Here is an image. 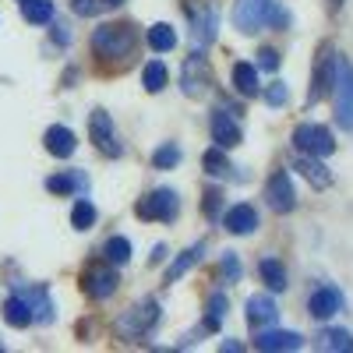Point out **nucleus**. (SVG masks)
I'll return each mask as SVG.
<instances>
[{
	"label": "nucleus",
	"instance_id": "obj_37",
	"mask_svg": "<svg viewBox=\"0 0 353 353\" xmlns=\"http://www.w3.org/2000/svg\"><path fill=\"white\" fill-rule=\"evenodd\" d=\"M71 11L81 14V18H92L99 11V0H71Z\"/></svg>",
	"mask_w": 353,
	"mask_h": 353
},
{
	"label": "nucleus",
	"instance_id": "obj_36",
	"mask_svg": "<svg viewBox=\"0 0 353 353\" xmlns=\"http://www.w3.org/2000/svg\"><path fill=\"white\" fill-rule=\"evenodd\" d=\"M265 99H269V106H283L286 103V85L283 81L269 85V88H265Z\"/></svg>",
	"mask_w": 353,
	"mask_h": 353
},
{
	"label": "nucleus",
	"instance_id": "obj_19",
	"mask_svg": "<svg viewBox=\"0 0 353 353\" xmlns=\"http://www.w3.org/2000/svg\"><path fill=\"white\" fill-rule=\"evenodd\" d=\"M254 346L265 350V353H276V350H301L304 339H301L297 332H261V336L254 339Z\"/></svg>",
	"mask_w": 353,
	"mask_h": 353
},
{
	"label": "nucleus",
	"instance_id": "obj_33",
	"mask_svg": "<svg viewBox=\"0 0 353 353\" xmlns=\"http://www.w3.org/2000/svg\"><path fill=\"white\" fill-rule=\"evenodd\" d=\"M226 149H219V145H216V149H209V152H205L201 156V163H205V170H209L212 176H223L226 170H230V163H226V156H223Z\"/></svg>",
	"mask_w": 353,
	"mask_h": 353
},
{
	"label": "nucleus",
	"instance_id": "obj_21",
	"mask_svg": "<svg viewBox=\"0 0 353 353\" xmlns=\"http://www.w3.org/2000/svg\"><path fill=\"white\" fill-rule=\"evenodd\" d=\"M233 85H237V92L241 96H258V68L254 64H233Z\"/></svg>",
	"mask_w": 353,
	"mask_h": 353
},
{
	"label": "nucleus",
	"instance_id": "obj_41",
	"mask_svg": "<svg viewBox=\"0 0 353 353\" xmlns=\"http://www.w3.org/2000/svg\"><path fill=\"white\" fill-rule=\"evenodd\" d=\"M343 4V0H329V8H339Z\"/></svg>",
	"mask_w": 353,
	"mask_h": 353
},
{
	"label": "nucleus",
	"instance_id": "obj_24",
	"mask_svg": "<svg viewBox=\"0 0 353 353\" xmlns=\"http://www.w3.org/2000/svg\"><path fill=\"white\" fill-rule=\"evenodd\" d=\"M21 18L32 25H46L53 18V0H21Z\"/></svg>",
	"mask_w": 353,
	"mask_h": 353
},
{
	"label": "nucleus",
	"instance_id": "obj_38",
	"mask_svg": "<svg viewBox=\"0 0 353 353\" xmlns=\"http://www.w3.org/2000/svg\"><path fill=\"white\" fill-rule=\"evenodd\" d=\"M223 272H226L230 283L241 279V261H237V254H226V258H223Z\"/></svg>",
	"mask_w": 353,
	"mask_h": 353
},
{
	"label": "nucleus",
	"instance_id": "obj_20",
	"mask_svg": "<svg viewBox=\"0 0 353 353\" xmlns=\"http://www.w3.org/2000/svg\"><path fill=\"white\" fill-rule=\"evenodd\" d=\"M297 170L307 176V181H311L314 188H329V184H332V173H329L325 166L318 163V156H307V152H301V156H297Z\"/></svg>",
	"mask_w": 353,
	"mask_h": 353
},
{
	"label": "nucleus",
	"instance_id": "obj_13",
	"mask_svg": "<svg viewBox=\"0 0 353 353\" xmlns=\"http://www.w3.org/2000/svg\"><path fill=\"white\" fill-rule=\"evenodd\" d=\"M117 272L113 269H88L85 276H81V286H85V293L92 301H106V297H113L117 293Z\"/></svg>",
	"mask_w": 353,
	"mask_h": 353
},
{
	"label": "nucleus",
	"instance_id": "obj_17",
	"mask_svg": "<svg viewBox=\"0 0 353 353\" xmlns=\"http://www.w3.org/2000/svg\"><path fill=\"white\" fill-rule=\"evenodd\" d=\"M74 149H78V138H74L68 128L57 124V128H50V131H46V152H50V156H57V159H68Z\"/></svg>",
	"mask_w": 353,
	"mask_h": 353
},
{
	"label": "nucleus",
	"instance_id": "obj_12",
	"mask_svg": "<svg viewBox=\"0 0 353 353\" xmlns=\"http://www.w3.org/2000/svg\"><path fill=\"white\" fill-rule=\"evenodd\" d=\"M216 28H219V11H216V4H205V8L194 14V28H191V46H194V53H201L205 46L216 39Z\"/></svg>",
	"mask_w": 353,
	"mask_h": 353
},
{
	"label": "nucleus",
	"instance_id": "obj_14",
	"mask_svg": "<svg viewBox=\"0 0 353 353\" xmlns=\"http://www.w3.org/2000/svg\"><path fill=\"white\" fill-rule=\"evenodd\" d=\"M339 307H343V293L332 290V286L314 290V293H311V301H307V311H311V318H318V321H329Z\"/></svg>",
	"mask_w": 353,
	"mask_h": 353
},
{
	"label": "nucleus",
	"instance_id": "obj_32",
	"mask_svg": "<svg viewBox=\"0 0 353 353\" xmlns=\"http://www.w3.org/2000/svg\"><path fill=\"white\" fill-rule=\"evenodd\" d=\"M71 223H74V230H88V226L96 223V205L81 198L74 209H71Z\"/></svg>",
	"mask_w": 353,
	"mask_h": 353
},
{
	"label": "nucleus",
	"instance_id": "obj_1",
	"mask_svg": "<svg viewBox=\"0 0 353 353\" xmlns=\"http://www.w3.org/2000/svg\"><path fill=\"white\" fill-rule=\"evenodd\" d=\"M134 43H138V36L131 25H99L92 36V50L103 61H124V57H131Z\"/></svg>",
	"mask_w": 353,
	"mask_h": 353
},
{
	"label": "nucleus",
	"instance_id": "obj_34",
	"mask_svg": "<svg viewBox=\"0 0 353 353\" xmlns=\"http://www.w3.org/2000/svg\"><path fill=\"white\" fill-rule=\"evenodd\" d=\"M176 163H181V149H176V145H163V149H156V156H152L156 170H170Z\"/></svg>",
	"mask_w": 353,
	"mask_h": 353
},
{
	"label": "nucleus",
	"instance_id": "obj_26",
	"mask_svg": "<svg viewBox=\"0 0 353 353\" xmlns=\"http://www.w3.org/2000/svg\"><path fill=\"white\" fill-rule=\"evenodd\" d=\"M4 321H8V325H14V329H25L28 321H32V314H28V304L18 297V293L4 304Z\"/></svg>",
	"mask_w": 353,
	"mask_h": 353
},
{
	"label": "nucleus",
	"instance_id": "obj_29",
	"mask_svg": "<svg viewBox=\"0 0 353 353\" xmlns=\"http://www.w3.org/2000/svg\"><path fill=\"white\" fill-rule=\"evenodd\" d=\"M106 261L110 265H128L131 261V241L128 237H110L106 241Z\"/></svg>",
	"mask_w": 353,
	"mask_h": 353
},
{
	"label": "nucleus",
	"instance_id": "obj_31",
	"mask_svg": "<svg viewBox=\"0 0 353 353\" xmlns=\"http://www.w3.org/2000/svg\"><path fill=\"white\" fill-rule=\"evenodd\" d=\"M141 85L149 88V92H159V88L166 85V68H163V61H149V64H145Z\"/></svg>",
	"mask_w": 353,
	"mask_h": 353
},
{
	"label": "nucleus",
	"instance_id": "obj_27",
	"mask_svg": "<svg viewBox=\"0 0 353 353\" xmlns=\"http://www.w3.org/2000/svg\"><path fill=\"white\" fill-rule=\"evenodd\" d=\"M149 46L156 50V53H166V50H173L176 46V32L166 25V21H159V25H152L149 28Z\"/></svg>",
	"mask_w": 353,
	"mask_h": 353
},
{
	"label": "nucleus",
	"instance_id": "obj_11",
	"mask_svg": "<svg viewBox=\"0 0 353 353\" xmlns=\"http://www.w3.org/2000/svg\"><path fill=\"white\" fill-rule=\"evenodd\" d=\"M265 198H269V209L272 212H290L293 205H297V194H293V184H290L286 170H279V173L269 176V184H265Z\"/></svg>",
	"mask_w": 353,
	"mask_h": 353
},
{
	"label": "nucleus",
	"instance_id": "obj_40",
	"mask_svg": "<svg viewBox=\"0 0 353 353\" xmlns=\"http://www.w3.org/2000/svg\"><path fill=\"white\" fill-rule=\"evenodd\" d=\"M103 4H106V8H121V4H124V0H103Z\"/></svg>",
	"mask_w": 353,
	"mask_h": 353
},
{
	"label": "nucleus",
	"instance_id": "obj_7",
	"mask_svg": "<svg viewBox=\"0 0 353 353\" xmlns=\"http://www.w3.org/2000/svg\"><path fill=\"white\" fill-rule=\"evenodd\" d=\"M181 85H184V96H205L212 85V71H209V61H205L201 53L188 57L184 61V71H181Z\"/></svg>",
	"mask_w": 353,
	"mask_h": 353
},
{
	"label": "nucleus",
	"instance_id": "obj_10",
	"mask_svg": "<svg viewBox=\"0 0 353 353\" xmlns=\"http://www.w3.org/2000/svg\"><path fill=\"white\" fill-rule=\"evenodd\" d=\"M269 8L272 0H237V8H233V25L241 28V32H258L269 18Z\"/></svg>",
	"mask_w": 353,
	"mask_h": 353
},
{
	"label": "nucleus",
	"instance_id": "obj_6",
	"mask_svg": "<svg viewBox=\"0 0 353 353\" xmlns=\"http://www.w3.org/2000/svg\"><path fill=\"white\" fill-rule=\"evenodd\" d=\"M332 85H336V53H332V46H325V50H321V57H318L311 88H307V103H311V106L321 103V99L332 92Z\"/></svg>",
	"mask_w": 353,
	"mask_h": 353
},
{
	"label": "nucleus",
	"instance_id": "obj_8",
	"mask_svg": "<svg viewBox=\"0 0 353 353\" xmlns=\"http://www.w3.org/2000/svg\"><path fill=\"white\" fill-rule=\"evenodd\" d=\"M88 134H92L96 149L103 156H121V141H117V131H113V121L106 110H92V117H88Z\"/></svg>",
	"mask_w": 353,
	"mask_h": 353
},
{
	"label": "nucleus",
	"instance_id": "obj_16",
	"mask_svg": "<svg viewBox=\"0 0 353 353\" xmlns=\"http://www.w3.org/2000/svg\"><path fill=\"white\" fill-rule=\"evenodd\" d=\"M223 223H226L230 233L244 237V233H254V230H258V212H254V205H233Z\"/></svg>",
	"mask_w": 353,
	"mask_h": 353
},
{
	"label": "nucleus",
	"instance_id": "obj_23",
	"mask_svg": "<svg viewBox=\"0 0 353 353\" xmlns=\"http://www.w3.org/2000/svg\"><path fill=\"white\" fill-rule=\"evenodd\" d=\"M258 272H261V279H265V286L269 290H286V269H283V261H276V258H265L261 265H258Z\"/></svg>",
	"mask_w": 353,
	"mask_h": 353
},
{
	"label": "nucleus",
	"instance_id": "obj_35",
	"mask_svg": "<svg viewBox=\"0 0 353 353\" xmlns=\"http://www.w3.org/2000/svg\"><path fill=\"white\" fill-rule=\"evenodd\" d=\"M258 68H261V71H276V68H279V53H276L272 46L258 50Z\"/></svg>",
	"mask_w": 353,
	"mask_h": 353
},
{
	"label": "nucleus",
	"instance_id": "obj_25",
	"mask_svg": "<svg viewBox=\"0 0 353 353\" xmlns=\"http://www.w3.org/2000/svg\"><path fill=\"white\" fill-rule=\"evenodd\" d=\"M201 251H205V248L198 244V248H188L184 254H176V258H173V265L166 269V283H176V279H181V276L191 269L194 261H201Z\"/></svg>",
	"mask_w": 353,
	"mask_h": 353
},
{
	"label": "nucleus",
	"instance_id": "obj_39",
	"mask_svg": "<svg viewBox=\"0 0 353 353\" xmlns=\"http://www.w3.org/2000/svg\"><path fill=\"white\" fill-rule=\"evenodd\" d=\"M205 209H209V216H216V209H219V191L205 194Z\"/></svg>",
	"mask_w": 353,
	"mask_h": 353
},
{
	"label": "nucleus",
	"instance_id": "obj_2",
	"mask_svg": "<svg viewBox=\"0 0 353 353\" xmlns=\"http://www.w3.org/2000/svg\"><path fill=\"white\" fill-rule=\"evenodd\" d=\"M336 121L343 131H353V68L336 57Z\"/></svg>",
	"mask_w": 353,
	"mask_h": 353
},
{
	"label": "nucleus",
	"instance_id": "obj_22",
	"mask_svg": "<svg viewBox=\"0 0 353 353\" xmlns=\"http://www.w3.org/2000/svg\"><path fill=\"white\" fill-rule=\"evenodd\" d=\"M46 191H53V194H71V191H85V173H57V176H50L46 181Z\"/></svg>",
	"mask_w": 353,
	"mask_h": 353
},
{
	"label": "nucleus",
	"instance_id": "obj_30",
	"mask_svg": "<svg viewBox=\"0 0 353 353\" xmlns=\"http://www.w3.org/2000/svg\"><path fill=\"white\" fill-rule=\"evenodd\" d=\"M318 350H353V339H350V332H339V329H325L318 336Z\"/></svg>",
	"mask_w": 353,
	"mask_h": 353
},
{
	"label": "nucleus",
	"instance_id": "obj_28",
	"mask_svg": "<svg viewBox=\"0 0 353 353\" xmlns=\"http://www.w3.org/2000/svg\"><path fill=\"white\" fill-rule=\"evenodd\" d=\"M223 314H226V293H212L209 304H205V329H219L223 325Z\"/></svg>",
	"mask_w": 353,
	"mask_h": 353
},
{
	"label": "nucleus",
	"instance_id": "obj_9",
	"mask_svg": "<svg viewBox=\"0 0 353 353\" xmlns=\"http://www.w3.org/2000/svg\"><path fill=\"white\" fill-rule=\"evenodd\" d=\"M14 293L28 304V314H32V321H39V325H50V321L57 318V314H53V301H50L46 286H25V283H18V286H14Z\"/></svg>",
	"mask_w": 353,
	"mask_h": 353
},
{
	"label": "nucleus",
	"instance_id": "obj_4",
	"mask_svg": "<svg viewBox=\"0 0 353 353\" xmlns=\"http://www.w3.org/2000/svg\"><path fill=\"white\" fill-rule=\"evenodd\" d=\"M293 145H297V152H307V156H332L336 152L332 131L321 124H301L293 131Z\"/></svg>",
	"mask_w": 353,
	"mask_h": 353
},
{
	"label": "nucleus",
	"instance_id": "obj_18",
	"mask_svg": "<svg viewBox=\"0 0 353 353\" xmlns=\"http://www.w3.org/2000/svg\"><path fill=\"white\" fill-rule=\"evenodd\" d=\"M276 314H279L276 301L265 297V293H254V297L248 301V321H251V325H272Z\"/></svg>",
	"mask_w": 353,
	"mask_h": 353
},
{
	"label": "nucleus",
	"instance_id": "obj_15",
	"mask_svg": "<svg viewBox=\"0 0 353 353\" xmlns=\"http://www.w3.org/2000/svg\"><path fill=\"white\" fill-rule=\"evenodd\" d=\"M212 141L219 145V149H233V145H241V124L233 121L226 110L212 113Z\"/></svg>",
	"mask_w": 353,
	"mask_h": 353
},
{
	"label": "nucleus",
	"instance_id": "obj_5",
	"mask_svg": "<svg viewBox=\"0 0 353 353\" xmlns=\"http://www.w3.org/2000/svg\"><path fill=\"white\" fill-rule=\"evenodd\" d=\"M134 212H138L141 219L170 223V219H176V212H181V201H176V194H173L170 188H159V191H152L149 198H141V201L134 205Z\"/></svg>",
	"mask_w": 353,
	"mask_h": 353
},
{
	"label": "nucleus",
	"instance_id": "obj_3",
	"mask_svg": "<svg viewBox=\"0 0 353 353\" xmlns=\"http://www.w3.org/2000/svg\"><path fill=\"white\" fill-rule=\"evenodd\" d=\"M156 321H159V304H156V301H145V304L131 307L121 321H117V332L128 336V339H141V336L152 332Z\"/></svg>",
	"mask_w": 353,
	"mask_h": 353
}]
</instances>
